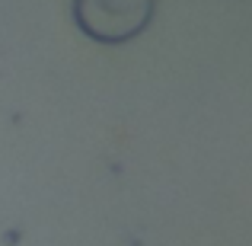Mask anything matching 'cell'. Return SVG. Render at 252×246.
Listing matches in <instances>:
<instances>
[{
  "label": "cell",
  "mask_w": 252,
  "mask_h": 246,
  "mask_svg": "<svg viewBox=\"0 0 252 246\" xmlns=\"http://www.w3.org/2000/svg\"><path fill=\"white\" fill-rule=\"evenodd\" d=\"M157 0H74L77 29L102 45H122L137 38L150 26Z\"/></svg>",
  "instance_id": "obj_1"
}]
</instances>
